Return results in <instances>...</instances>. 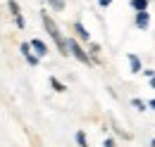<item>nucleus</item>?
<instances>
[{
    "label": "nucleus",
    "mask_w": 155,
    "mask_h": 147,
    "mask_svg": "<svg viewBox=\"0 0 155 147\" xmlns=\"http://www.w3.org/2000/svg\"><path fill=\"white\" fill-rule=\"evenodd\" d=\"M67 43H69V52H72V55L77 57L79 62H84V64H88V57H86V52H84V50L79 48V43H77V40H67Z\"/></svg>",
    "instance_id": "obj_2"
},
{
    "label": "nucleus",
    "mask_w": 155,
    "mask_h": 147,
    "mask_svg": "<svg viewBox=\"0 0 155 147\" xmlns=\"http://www.w3.org/2000/svg\"><path fill=\"white\" fill-rule=\"evenodd\" d=\"M48 2H50L55 10H62V7H64V2H62V0H48Z\"/></svg>",
    "instance_id": "obj_12"
},
{
    "label": "nucleus",
    "mask_w": 155,
    "mask_h": 147,
    "mask_svg": "<svg viewBox=\"0 0 155 147\" xmlns=\"http://www.w3.org/2000/svg\"><path fill=\"white\" fill-rule=\"evenodd\" d=\"M150 88L155 90V74H153V81H150Z\"/></svg>",
    "instance_id": "obj_16"
},
{
    "label": "nucleus",
    "mask_w": 155,
    "mask_h": 147,
    "mask_svg": "<svg viewBox=\"0 0 155 147\" xmlns=\"http://www.w3.org/2000/svg\"><path fill=\"white\" fill-rule=\"evenodd\" d=\"M153 147H155V140H153Z\"/></svg>",
    "instance_id": "obj_18"
},
{
    "label": "nucleus",
    "mask_w": 155,
    "mask_h": 147,
    "mask_svg": "<svg viewBox=\"0 0 155 147\" xmlns=\"http://www.w3.org/2000/svg\"><path fill=\"white\" fill-rule=\"evenodd\" d=\"M29 48H31V45H29V43H24V45H21V52H24V57L29 59V64H34V67H36V64H38V55H31V50H29Z\"/></svg>",
    "instance_id": "obj_5"
},
{
    "label": "nucleus",
    "mask_w": 155,
    "mask_h": 147,
    "mask_svg": "<svg viewBox=\"0 0 155 147\" xmlns=\"http://www.w3.org/2000/svg\"><path fill=\"white\" fill-rule=\"evenodd\" d=\"M148 21H150V17H148V12H146V10L136 14V26H138V29H146V26H148Z\"/></svg>",
    "instance_id": "obj_6"
},
{
    "label": "nucleus",
    "mask_w": 155,
    "mask_h": 147,
    "mask_svg": "<svg viewBox=\"0 0 155 147\" xmlns=\"http://www.w3.org/2000/svg\"><path fill=\"white\" fill-rule=\"evenodd\" d=\"M74 31H77V33H79L81 38H86V40H88V33H86V29H84L81 24H74Z\"/></svg>",
    "instance_id": "obj_9"
},
{
    "label": "nucleus",
    "mask_w": 155,
    "mask_h": 147,
    "mask_svg": "<svg viewBox=\"0 0 155 147\" xmlns=\"http://www.w3.org/2000/svg\"><path fill=\"white\" fill-rule=\"evenodd\" d=\"M150 107H153V109H155V100H153V102H150Z\"/></svg>",
    "instance_id": "obj_17"
},
{
    "label": "nucleus",
    "mask_w": 155,
    "mask_h": 147,
    "mask_svg": "<svg viewBox=\"0 0 155 147\" xmlns=\"http://www.w3.org/2000/svg\"><path fill=\"white\" fill-rule=\"evenodd\" d=\"M134 107H136V109H146V105H143L141 100H134Z\"/></svg>",
    "instance_id": "obj_13"
},
{
    "label": "nucleus",
    "mask_w": 155,
    "mask_h": 147,
    "mask_svg": "<svg viewBox=\"0 0 155 147\" xmlns=\"http://www.w3.org/2000/svg\"><path fill=\"white\" fill-rule=\"evenodd\" d=\"M41 19H43V26H45V31H48V33H50V38L55 40V45H58L60 55L67 57V55H69V50H67V48H69V43L62 38V33H60V29H58V24L50 19V14H48V12H41Z\"/></svg>",
    "instance_id": "obj_1"
},
{
    "label": "nucleus",
    "mask_w": 155,
    "mask_h": 147,
    "mask_svg": "<svg viewBox=\"0 0 155 147\" xmlns=\"http://www.w3.org/2000/svg\"><path fill=\"white\" fill-rule=\"evenodd\" d=\"M31 48L36 50V55H38V57H45V55H48L45 43H43V40H38V38H36V40H31Z\"/></svg>",
    "instance_id": "obj_4"
},
{
    "label": "nucleus",
    "mask_w": 155,
    "mask_h": 147,
    "mask_svg": "<svg viewBox=\"0 0 155 147\" xmlns=\"http://www.w3.org/2000/svg\"><path fill=\"white\" fill-rule=\"evenodd\" d=\"M110 2H112V0H98V5H103V7H107Z\"/></svg>",
    "instance_id": "obj_15"
},
{
    "label": "nucleus",
    "mask_w": 155,
    "mask_h": 147,
    "mask_svg": "<svg viewBox=\"0 0 155 147\" xmlns=\"http://www.w3.org/2000/svg\"><path fill=\"white\" fill-rule=\"evenodd\" d=\"M10 10H12V17L17 19V26L24 29V19H21V12H19V5L15 2V0H10Z\"/></svg>",
    "instance_id": "obj_3"
},
{
    "label": "nucleus",
    "mask_w": 155,
    "mask_h": 147,
    "mask_svg": "<svg viewBox=\"0 0 155 147\" xmlns=\"http://www.w3.org/2000/svg\"><path fill=\"white\" fill-rule=\"evenodd\" d=\"M129 62H131V71H134V74L141 71V62H138V57H136V55H129Z\"/></svg>",
    "instance_id": "obj_8"
},
{
    "label": "nucleus",
    "mask_w": 155,
    "mask_h": 147,
    "mask_svg": "<svg viewBox=\"0 0 155 147\" xmlns=\"http://www.w3.org/2000/svg\"><path fill=\"white\" fill-rule=\"evenodd\" d=\"M131 7H134L136 12H143L148 7V0H131Z\"/></svg>",
    "instance_id": "obj_7"
},
{
    "label": "nucleus",
    "mask_w": 155,
    "mask_h": 147,
    "mask_svg": "<svg viewBox=\"0 0 155 147\" xmlns=\"http://www.w3.org/2000/svg\"><path fill=\"white\" fill-rule=\"evenodd\" d=\"M103 147H115V140H112V138H107V140L103 142Z\"/></svg>",
    "instance_id": "obj_14"
},
{
    "label": "nucleus",
    "mask_w": 155,
    "mask_h": 147,
    "mask_svg": "<svg viewBox=\"0 0 155 147\" xmlns=\"http://www.w3.org/2000/svg\"><path fill=\"white\" fill-rule=\"evenodd\" d=\"M50 83H53V88H55V90H58V92H62V90H64V86L60 83L58 78H50Z\"/></svg>",
    "instance_id": "obj_10"
},
{
    "label": "nucleus",
    "mask_w": 155,
    "mask_h": 147,
    "mask_svg": "<svg viewBox=\"0 0 155 147\" xmlns=\"http://www.w3.org/2000/svg\"><path fill=\"white\" fill-rule=\"evenodd\" d=\"M77 140H79V145H81V147H88V145H86V135H84L81 130L77 133Z\"/></svg>",
    "instance_id": "obj_11"
}]
</instances>
